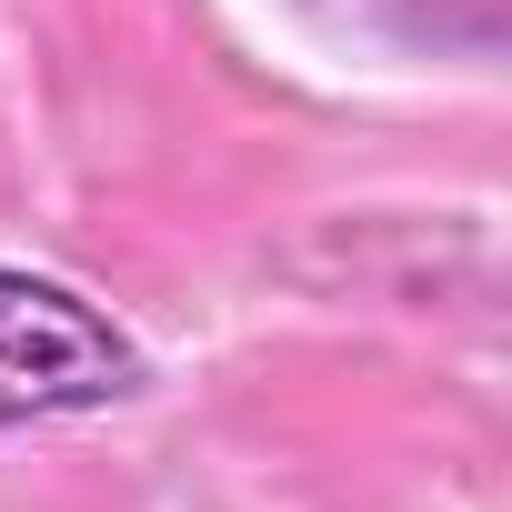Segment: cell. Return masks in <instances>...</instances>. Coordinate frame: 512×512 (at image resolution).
<instances>
[{
    "label": "cell",
    "mask_w": 512,
    "mask_h": 512,
    "mask_svg": "<svg viewBox=\"0 0 512 512\" xmlns=\"http://www.w3.org/2000/svg\"><path fill=\"white\" fill-rule=\"evenodd\" d=\"M151 382L141 342L81 302L51 272H11L0 262V432L11 422H71V412H111Z\"/></svg>",
    "instance_id": "1"
},
{
    "label": "cell",
    "mask_w": 512,
    "mask_h": 512,
    "mask_svg": "<svg viewBox=\"0 0 512 512\" xmlns=\"http://www.w3.org/2000/svg\"><path fill=\"white\" fill-rule=\"evenodd\" d=\"M402 11H422V21H442V31H492L502 0H402Z\"/></svg>",
    "instance_id": "2"
}]
</instances>
